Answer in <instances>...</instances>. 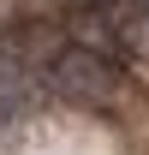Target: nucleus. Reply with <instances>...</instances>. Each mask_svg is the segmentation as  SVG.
<instances>
[{
  "label": "nucleus",
  "mask_w": 149,
  "mask_h": 155,
  "mask_svg": "<svg viewBox=\"0 0 149 155\" xmlns=\"http://www.w3.org/2000/svg\"><path fill=\"white\" fill-rule=\"evenodd\" d=\"M48 84L72 101H108L113 96V66L95 48H66V54L48 66Z\"/></svg>",
  "instance_id": "nucleus-1"
},
{
  "label": "nucleus",
  "mask_w": 149,
  "mask_h": 155,
  "mask_svg": "<svg viewBox=\"0 0 149 155\" xmlns=\"http://www.w3.org/2000/svg\"><path fill=\"white\" fill-rule=\"evenodd\" d=\"M108 24H113V42H119V48L149 54V6L125 0V6H113V12H108Z\"/></svg>",
  "instance_id": "nucleus-2"
},
{
  "label": "nucleus",
  "mask_w": 149,
  "mask_h": 155,
  "mask_svg": "<svg viewBox=\"0 0 149 155\" xmlns=\"http://www.w3.org/2000/svg\"><path fill=\"white\" fill-rule=\"evenodd\" d=\"M137 6H149V0H137Z\"/></svg>",
  "instance_id": "nucleus-3"
}]
</instances>
